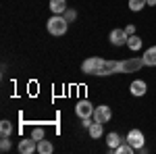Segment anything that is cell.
Listing matches in <instances>:
<instances>
[{"label":"cell","instance_id":"1","mask_svg":"<svg viewBox=\"0 0 156 154\" xmlns=\"http://www.w3.org/2000/svg\"><path fill=\"white\" fill-rule=\"evenodd\" d=\"M144 67V59H125V60H106L100 56H90L81 63V71L85 75H115V73H135Z\"/></svg>","mask_w":156,"mask_h":154},{"label":"cell","instance_id":"2","mask_svg":"<svg viewBox=\"0 0 156 154\" xmlns=\"http://www.w3.org/2000/svg\"><path fill=\"white\" fill-rule=\"evenodd\" d=\"M67 29H69V21H67L62 15H54L48 21V31L52 36H65Z\"/></svg>","mask_w":156,"mask_h":154},{"label":"cell","instance_id":"3","mask_svg":"<svg viewBox=\"0 0 156 154\" xmlns=\"http://www.w3.org/2000/svg\"><path fill=\"white\" fill-rule=\"evenodd\" d=\"M94 104L90 102V100H79L77 102V106H75V113H77V117L81 119H87V117H94Z\"/></svg>","mask_w":156,"mask_h":154},{"label":"cell","instance_id":"4","mask_svg":"<svg viewBox=\"0 0 156 154\" xmlns=\"http://www.w3.org/2000/svg\"><path fill=\"white\" fill-rule=\"evenodd\" d=\"M112 119V110H110V106H106V104H100V106H96V110H94V121H98V123H108Z\"/></svg>","mask_w":156,"mask_h":154},{"label":"cell","instance_id":"5","mask_svg":"<svg viewBox=\"0 0 156 154\" xmlns=\"http://www.w3.org/2000/svg\"><path fill=\"white\" fill-rule=\"evenodd\" d=\"M127 142L131 144L135 150H140V148H144L146 138H144V133H142L140 129H131L129 133H127Z\"/></svg>","mask_w":156,"mask_h":154},{"label":"cell","instance_id":"6","mask_svg":"<svg viewBox=\"0 0 156 154\" xmlns=\"http://www.w3.org/2000/svg\"><path fill=\"white\" fill-rule=\"evenodd\" d=\"M108 40H110L112 46H125L127 40H129V36L125 34V29H112V31L108 34Z\"/></svg>","mask_w":156,"mask_h":154},{"label":"cell","instance_id":"7","mask_svg":"<svg viewBox=\"0 0 156 154\" xmlns=\"http://www.w3.org/2000/svg\"><path fill=\"white\" fill-rule=\"evenodd\" d=\"M37 150V142L34 138H27V140H21L19 142V152L21 154H31Z\"/></svg>","mask_w":156,"mask_h":154},{"label":"cell","instance_id":"8","mask_svg":"<svg viewBox=\"0 0 156 154\" xmlns=\"http://www.w3.org/2000/svg\"><path fill=\"white\" fill-rule=\"evenodd\" d=\"M129 90H131L133 96H144L146 90H148V83H146L144 79H135V81L129 85Z\"/></svg>","mask_w":156,"mask_h":154},{"label":"cell","instance_id":"9","mask_svg":"<svg viewBox=\"0 0 156 154\" xmlns=\"http://www.w3.org/2000/svg\"><path fill=\"white\" fill-rule=\"evenodd\" d=\"M50 11L54 15H65L67 11V0H50Z\"/></svg>","mask_w":156,"mask_h":154},{"label":"cell","instance_id":"10","mask_svg":"<svg viewBox=\"0 0 156 154\" xmlns=\"http://www.w3.org/2000/svg\"><path fill=\"white\" fill-rule=\"evenodd\" d=\"M142 59H144V65H146V67H156V46L148 48V50H146V54L142 56Z\"/></svg>","mask_w":156,"mask_h":154},{"label":"cell","instance_id":"11","mask_svg":"<svg viewBox=\"0 0 156 154\" xmlns=\"http://www.w3.org/2000/svg\"><path fill=\"white\" fill-rule=\"evenodd\" d=\"M106 144H108V148H110V152H115V148H119L121 146V135L119 133H108L106 135Z\"/></svg>","mask_w":156,"mask_h":154},{"label":"cell","instance_id":"12","mask_svg":"<svg viewBox=\"0 0 156 154\" xmlns=\"http://www.w3.org/2000/svg\"><path fill=\"white\" fill-rule=\"evenodd\" d=\"M52 150H54V148H52V144H50L48 140H40V142H37V152L40 154H50Z\"/></svg>","mask_w":156,"mask_h":154},{"label":"cell","instance_id":"13","mask_svg":"<svg viewBox=\"0 0 156 154\" xmlns=\"http://www.w3.org/2000/svg\"><path fill=\"white\" fill-rule=\"evenodd\" d=\"M127 46H129V50H140L142 48V38L140 36H129V40H127Z\"/></svg>","mask_w":156,"mask_h":154},{"label":"cell","instance_id":"14","mask_svg":"<svg viewBox=\"0 0 156 154\" xmlns=\"http://www.w3.org/2000/svg\"><path fill=\"white\" fill-rule=\"evenodd\" d=\"M90 135H92L94 140H98V138L102 135V123H98V121H94V123L90 125Z\"/></svg>","mask_w":156,"mask_h":154},{"label":"cell","instance_id":"15","mask_svg":"<svg viewBox=\"0 0 156 154\" xmlns=\"http://www.w3.org/2000/svg\"><path fill=\"white\" fill-rule=\"evenodd\" d=\"M0 133H2V138H9L12 133V123L11 121H2V123H0Z\"/></svg>","mask_w":156,"mask_h":154},{"label":"cell","instance_id":"16","mask_svg":"<svg viewBox=\"0 0 156 154\" xmlns=\"http://www.w3.org/2000/svg\"><path fill=\"white\" fill-rule=\"evenodd\" d=\"M146 4H148V0H129V9H131L133 13H137V11H142Z\"/></svg>","mask_w":156,"mask_h":154},{"label":"cell","instance_id":"17","mask_svg":"<svg viewBox=\"0 0 156 154\" xmlns=\"http://www.w3.org/2000/svg\"><path fill=\"white\" fill-rule=\"evenodd\" d=\"M133 150H135V148H133L129 142H127V144H121L119 148H115V152H117V154H131Z\"/></svg>","mask_w":156,"mask_h":154},{"label":"cell","instance_id":"18","mask_svg":"<svg viewBox=\"0 0 156 154\" xmlns=\"http://www.w3.org/2000/svg\"><path fill=\"white\" fill-rule=\"evenodd\" d=\"M31 138H34L36 142H40V140H44V129H40V127H36V129L31 131Z\"/></svg>","mask_w":156,"mask_h":154},{"label":"cell","instance_id":"19","mask_svg":"<svg viewBox=\"0 0 156 154\" xmlns=\"http://www.w3.org/2000/svg\"><path fill=\"white\" fill-rule=\"evenodd\" d=\"M9 148H11V142H9V138H2V144H0V150H2V152H6Z\"/></svg>","mask_w":156,"mask_h":154},{"label":"cell","instance_id":"20","mask_svg":"<svg viewBox=\"0 0 156 154\" xmlns=\"http://www.w3.org/2000/svg\"><path fill=\"white\" fill-rule=\"evenodd\" d=\"M62 17H65L67 21H73V19H75V13H73V11H65V15H62Z\"/></svg>","mask_w":156,"mask_h":154},{"label":"cell","instance_id":"21","mask_svg":"<svg viewBox=\"0 0 156 154\" xmlns=\"http://www.w3.org/2000/svg\"><path fill=\"white\" fill-rule=\"evenodd\" d=\"M125 34H127V36H133V34H135V27H133V25H127V27H125Z\"/></svg>","mask_w":156,"mask_h":154},{"label":"cell","instance_id":"22","mask_svg":"<svg viewBox=\"0 0 156 154\" xmlns=\"http://www.w3.org/2000/svg\"><path fill=\"white\" fill-rule=\"evenodd\" d=\"M92 123H94V121H90V117H87V119H83V123H81V125H83V127H87V129H90V125H92Z\"/></svg>","mask_w":156,"mask_h":154},{"label":"cell","instance_id":"23","mask_svg":"<svg viewBox=\"0 0 156 154\" xmlns=\"http://www.w3.org/2000/svg\"><path fill=\"white\" fill-rule=\"evenodd\" d=\"M148 4H150V6H154V4H156V0H148Z\"/></svg>","mask_w":156,"mask_h":154}]
</instances>
